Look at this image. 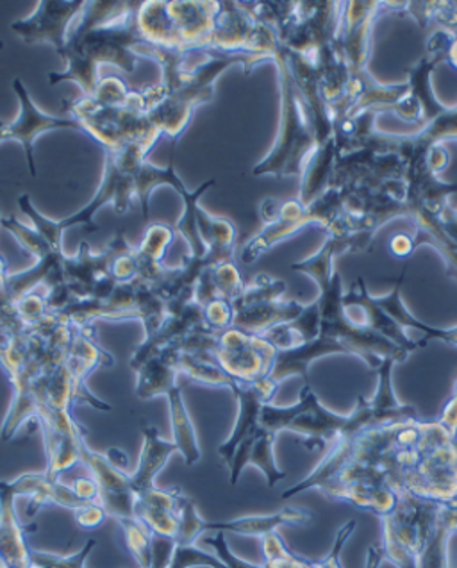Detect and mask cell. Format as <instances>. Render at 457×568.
I'll return each mask as SVG.
<instances>
[{
    "label": "cell",
    "instance_id": "6da1fadb",
    "mask_svg": "<svg viewBox=\"0 0 457 568\" xmlns=\"http://www.w3.org/2000/svg\"><path fill=\"white\" fill-rule=\"evenodd\" d=\"M339 254L342 253L336 242L325 239L318 253L292 265V271L301 272L318 284L321 295L316 303L321 310V335L302 347L277 353L271 372V379L277 385L292 376H301L306 381V385H309L312 363L333 354L357 356L374 372L379 371L385 359H394L398 365L409 358L407 351L389 342L385 336L348 321L343 310L345 292L342 275L334 271V260Z\"/></svg>",
    "mask_w": 457,
    "mask_h": 568
},
{
    "label": "cell",
    "instance_id": "7a4b0ae2",
    "mask_svg": "<svg viewBox=\"0 0 457 568\" xmlns=\"http://www.w3.org/2000/svg\"><path fill=\"white\" fill-rule=\"evenodd\" d=\"M397 362L385 359L377 374L374 397H357L356 408L348 415L325 408L313 392L304 385L301 397L292 406H274L268 403L261 409L260 424L266 432L280 435L283 432L301 436L302 445L309 450H324L351 444L363 433L377 427L392 426L398 422L418 420V412L412 404L397 399L394 389V367Z\"/></svg>",
    "mask_w": 457,
    "mask_h": 568
},
{
    "label": "cell",
    "instance_id": "3957f363",
    "mask_svg": "<svg viewBox=\"0 0 457 568\" xmlns=\"http://www.w3.org/2000/svg\"><path fill=\"white\" fill-rule=\"evenodd\" d=\"M140 4L142 2L88 0L60 52L67 60V69L51 72L49 83L55 87L72 81L83 90L84 97H92L101 81L97 78L99 64H114L133 74L140 60L136 49L145 43L136 23Z\"/></svg>",
    "mask_w": 457,
    "mask_h": 568
},
{
    "label": "cell",
    "instance_id": "277c9868",
    "mask_svg": "<svg viewBox=\"0 0 457 568\" xmlns=\"http://www.w3.org/2000/svg\"><path fill=\"white\" fill-rule=\"evenodd\" d=\"M83 133L104 151H120L133 142H160L163 134L152 125L143 90H129L119 78H104L92 97L67 104Z\"/></svg>",
    "mask_w": 457,
    "mask_h": 568
},
{
    "label": "cell",
    "instance_id": "5b68a950",
    "mask_svg": "<svg viewBox=\"0 0 457 568\" xmlns=\"http://www.w3.org/2000/svg\"><path fill=\"white\" fill-rule=\"evenodd\" d=\"M154 148H156V143L133 142L120 151H105L104 175H102L101 186L97 190L95 197L88 202L83 210L72 213L63 221H51L43 216L37 207L32 206L28 193L20 195L19 207L29 216L32 227L42 234L52 247L63 251L64 231L70 227H79V225L87 227L90 233L99 230L93 222V216L108 204H113L114 211L119 215H124L125 211L131 207L133 199L136 197L134 195V178H136L138 169L145 163L146 156Z\"/></svg>",
    "mask_w": 457,
    "mask_h": 568
},
{
    "label": "cell",
    "instance_id": "8992f818",
    "mask_svg": "<svg viewBox=\"0 0 457 568\" xmlns=\"http://www.w3.org/2000/svg\"><path fill=\"white\" fill-rule=\"evenodd\" d=\"M204 54L206 60L193 64L186 83L175 92H163L161 84L142 88L145 93L149 120L163 136H169L174 143L183 136L192 122L193 111L215 99L216 79L224 74L225 70L240 64L248 75L257 64L272 63L266 55L247 54V52L225 54V52L207 51Z\"/></svg>",
    "mask_w": 457,
    "mask_h": 568
},
{
    "label": "cell",
    "instance_id": "52a82bcc",
    "mask_svg": "<svg viewBox=\"0 0 457 568\" xmlns=\"http://www.w3.org/2000/svg\"><path fill=\"white\" fill-rule=\"evenodd\" d=\"M280 72L281 120L280 133L275 138L274 148L252 169V175L265 178L272 175L277 180L298 178L301 180L307 161L316 151V134L312 119L307 113L306 102L298 92L295 79L284 60L283 47L274 60Z\"/></svg>",
    "mask_w": 457,
    "mask_h": 568
},
{
    "label": "cell",
    "instance_id": "ba28073f",
    "mask_svg": "<svg viewBox=\"0 0 457 568\" xmlns=\"http://www.w3.org/2000/svg\"><path fill=\"white\" fill-rule=\"evenodd\" d=\"M444 505L397 488V505L380 518V546L385 549L386 561L397 568H418L420 556L435 537Z\"/></svg>",
    "mask_w": 457,
    "mask_h": 568
},
{
    "label": "cell",
    "instance_id": "9c48e42d",
    "mask_svg": "<svg viewBox=\"0 0 457 568\" xmlns=\"http://www.w3.org/2000/svg\"><path fill=\"white\" fill-rule=\"evenodd\" d=\"M343 213L342 192L334 186L312 202L309 206H304L298 199L281 202L280 216L272 224L263 225V230L252 236L242 248V262L245 265L256 263L261 256H265L271 248L284 240L292 239L295 234L306 230L309 225H318L325 233L333 227L334 222L338 221Z\"/></svg>",
    "mask_w": 457,
    "mask_h": 568
},
{
    "label": "cell",
    "instance_id": "30bf717a",
    "mask_svg": "<svg viewBox=\"0 0 457 568\" xmlns=\"http://www.w3.org/2000/svg\"><path fill=\"white\" fill-rule=\"evenodd\" d=\"M286 283L268 274H257L245 284L242 294L233 301V327L248 335H265L272 327L292 322L304 312L306 304L284 298Z\"/></svg>",
    "mask_w": 457,
    "mask_h": 568
},
{
    "label": "cell",
    "instance_id": "8fae6325",
    "mask_svg": "<svg viewBox=\"0 0 457 568\" xmlns=\"http://www.w3.org/2000/svg\"><path fill=\"white\" fill-rule=\"evenodd\" d=\"M406 2H343L338 49L347 63L351 79L368 74L372 31L385 13H400Z\"/></svg>",
    "mask_w": 457,
    "mask_h": 568
},
{
    "label": "cell",
    "instance_id": "7c38bea8",
    "mask_svg": "<svg viewBox=\"0 0 457 568\" xmlns=\"http://www.w3.org/2000/svg\"><path fill=\"white\" fill-rule=\"evenodd\" d=\"M213 358L236 383H257L271 376L277 348L263 336L228 327L220 333Z\"/></svg>",
    "mask_w": 457,
    "mask_h": 568
},
{
    "label": "cell",
    "instance_id": "4fadbf2b",
    "mask_svg": "<svg viewBox=\"0 0 457 568\" xmlns=\"http://www.w3.org/2000/svg\"><path fill=\"white\" fill-rule=\"evenodd\" d=\"M403 488L436 503L457 499V438L439 436L407 474Z\"/></svg>",
    "mask_w": 457,
    "mask_h": 568
},
{
    "label": "cell",
    "instance_id": "5bb4252c",
    "mask_svg": "<svg viewBox=\"0 0 457 568\" xmlns=\"http://www.w3.org/2000/svg\"><path fill=\"white\" fill-rule=\"evenodd\" d=\"M84 6V0H42L31 17L11 23V31L28 45L45 43L60 54L70 26L83 14Z\"/></svg>",
    "mask_w": 457,
    "mask_h": 568
},
{
    "label": "cell",
    "instance_id": "9a60e30c",
    "mask_svg": "<svg viewBox=\"0 0 457 568\" xmlns=\"http://www.w3.org/2000/svg\"><path fill=\"white\" fill-rule=\"evenodd\" d=\"M13 90L19 97V116L4 125L6 142H19L28 158L29 172L37 178V161H34V143L42 134L60 129H75L83 133V128L72 116H52L43 113L29 95L28 88L23 87L20 79H14Z\"/></svg>",
    "mask_w": 457,
    "mask_h": 568
},
{
    "label": "cell",
    "instance_id": "2e32d148",
    "mask_svg": "<svg viewBox=\"0 0 457 568\" xmlns=\"http://www.w3.org/2000/svg\"><path fill=\"white\" fill-rule=\"evenodd\" d=\"M81 464L90 470L93 481L99 486V505L104 508L108 517L116 523L122 518H134V491L131 474L120 470L110 464L105 454L95 453L83 442Z\"/></svg>",
    "mask_w": 457,
    "mask_h": 568
},
{
    "label": "cell",
    "instance_id": "e0dca14e",
    "mask_svg": "<svg viewBox=\"0 0 457 568\" xmlns=\"http://www.w3.org/2000/svg\"><path fill=\"white\" fill-rule=\"evenodd\" d=\"M343 310L348 321L356 326L368 327L377 335L385 336L389 342H394L398 347H403L407 353L413 354L418 348H424L420 342H415L407 331L398 326L395 318L375 303L374 295L366 288L363 277H357L347 294L343 295Z\"/></svg>",
    "mask_w": 457,
    "mask_h": 568
},
{
    "label": "cell",
    "instance_id": "ac0fdd59",
    "mask_svg": "<svg viewBox=\"0 0 457 568\" xmlns=\"http://www.w3.org/2000/svg\"><path fill=\"white\" fill-rule=\"evenodd\" d=\"M277 388H280V385L274 383L271 377L257 381V383H236L234 381L231 392L238 399V417L234 422L233 432L228 435L227 440L219 447V454L227 467L231 464V459H233L236 447L247 436L260 429L261 409H263L265 404L272 403Z\"/></svg>",
    "mask_w": 457,
    "mask_h": 568
},
{
    "label": "cell",
    "instance_id": "d6986e66",
    "mask_svg": "<svg viewBox=\"0 0 457 568\" xmlns=\"http://www.w3.org/2000/svg\"><path fill=\"white\" fill-rule=\"evenodd\" d=\"M2 483L17 499L28 497L29 517H32L34 511H38L43 505H58L61 508L72 509L73 514L84 506L92 505V503L81 499L72 486L64 485L61 479H51L45 473L23 474L13 481Z\"/></svg>",
    "mask_w": 457,
    "mask_h": 568
},
{
    "label": "cell",
    "instance_id": "ffe728a7",
    "mask_svg": "<svg viewBox=\"0 0 457 568\" xmlns=\"http://www.w3.org/2000/svg\"><path fill=\"white\" fill-rule=\"evenodd\" d=\"M275 438L277 435L260 427L256 433H252L236 447L233 459L228 464L231 485L234 486L240 481V476L247 467H256L257 470H261L268 488H274L277 483L283 481L286 473L281 470L280 465L275 462Z\"/></svg>",
    "mask_w": 457,
    "mask_h": 568
},
{
    "label": "cell",
    "instance_id": "44dd1931",
    "mask_svg": "<svg viewBox=\"0 0 457 568\" xmlns=\"http://www.w3.org/2000/svg\"><path fill=\"white\" fill-rule=\"evenodd\" d=\"M14 497L4 483L0 481V558L10 568H29V532L37 531V526H23L20 523Z\"/></svg>",
    "mask_w": 457,
    "mask_h": 568
},
{
    "label": "cell",
    "instance_id": "7402d4cb",
    "mask_svg": "<svg viewBox=\"0 0 457 568\" xmlns=\"http://www.w3.org/2000/svg\"><path fill=\"white\" fill-rule=\"evenodd\" d=\"M313 515L307 509L283 508L272 515H251V517L233 518L225 523H206L204 520V532H234L242 537L263 538L271 532H277L283 526H304L312 520Z\"/></svg>",
    "mask_w": 457,
    "mask_h": 568
},
{
    "label": "cell",
    "instance_id": "603a6c76",
    "mask_svg": "<svg viewBox=\"0 0 457 568\" xmlns=\"http://www.w3.org/2000/svg\"><path fill=\"white\" fill-rule=\"evenodd\" d=\"M179 453L177 445L172 440H163L154 426L143 427V445L138 462L136 473L131 474L134 499L138 495L146 494L156 488L154 479L165 468L169 459Z\"/></svg>",
    "mask_w": 457,
    "mask_h": 568
},
{
    "label": "cell",
    "instance_id": "cb8c5ba5",
    "mask_svg": "<svg viewBox=\"0 0 457 568\" xmlns=\"http://www.w3.org/2000/svg\"><path fill=\"white\" fill-rule=\"evenodd\" d=\"M406 272L407 266H404L403 274H400L397 283H395L394 290H392L388 295L375 297V303L379 304V306L383 307L392 318H395V322H397L398 326L403 327V329H413L416 331V333H420L422 338L418 339V342H420L424 347H426L429 342H433V339L457 347V326H429V324L422 322L420 318H416V316L407 310V306L403 301V284L404 277H406Z\"/></svg>",
    "mask_w": 457,
    "mask_h": 568
},
{
    "label": "cell",
    "instance_id": "d4e9b609",
    "mask_svg": "<svg viewBox=\"0 0 457 568\" xmlns=\"http://www.w3.org/2000/svg\"><path fill=\"white\" fill-rule=\"evenodd\" d=\"M175 236L177 233L172 225L163 224V222L146 225L145 236H143L140 247L134 248L140 280L151 284H158L165 280L169 268L163 265V257H165L170 245L174 243Z\"/></svg>",
    "mask_w": 457,
    "mask_h": 568
},
{
    "label": "cell",
    "instance_id": "484cf974",
    "mask_svg": "<svg viewBox=\"0 0 457 568\" xmlns=\"http://www.w3.org/2000/svg\"><path fill=\"white\" fill-rule=\"evenodd\" d=\"M338 158V148H336V138H331L329 142L316 145V151L307 161L304 174L301 178V190H298V201L304 206H309L312 202L324 195L331 186L333 180L334 166Z\"/></svg>",
    "mask_w": 457,
    "mask_h": 568
},
{
    "label": "cell",
    "instance_id": "4316f807",
    "mask_svg": "<svg viewBox=\"0 0 457 568\" xmlns=\"http://www.w3.org/2000/svg\"><path fill=\"white\" fill-rule=\"evenodd\" d=\"M136 397L138 399L149 400L160 395H169V392L177 385V368L174 367L170 354L165 348L160 353L152 354L151 358L136 368Z\"/></svg>",
    "mask_w": 457,
    "mask_h": 568
},
{
    "label": "cell",
    "instance_id": "83f0119b",
    "mask_svg": "<svg viewBox=\"0 0 457 568\" xmlns=\"http://www.w3.org/2000/svg\"><path fill=\"white\" fill-rule=\"evenodd\" d=\"M166 400H169L170 424H172V442L177 445L184 464L192 467L201 459V445H199L197 432L193 426L192 417L184 404L181 386H175L172 392H169Z\"/></svg>",
    "mask_w": 457,
    "mask_h": 568
},
{
    "label": "cell",
    "instance_id": "f1b7e54d",
    "mask_svg": "<svg viewBox=\"0 0 457 568\" xmlns=\"http://www.w3.org/2000/svg\"><path fill=\"white\" fill-rule=\"evenodd\" d=\"M163 351V348H161ZM166 353L170 354L174 367L177 368L179 374L190 377L195 383L201 385L213 386V388H233L234 379L227 376L219 363L215 362L213 356H204V354L184 353L179 348L165 347Z\"/></svg>",
    "mask_w": 457,
    "mask_h": 568
},
{
    "label": "cell",
    "instance_id": "f546056e",
    "mask_svg": "<svg viewBox=\"0 0 457 568\" xmlns=\"http://www.w3.org/2000/svg\"><path fill=\"white\" fill-rule=\"evenodd\" d=\"M161 186H169L179 193L181 197H186L190 190L186 184L179 178L175 172L174 163H170L169 169H160V166L152 165L145 161L140 169H138L136 178H134V195L142 204L143 219H149V204H151V195L156 192Z\"/></svg>",
    "mask_w": 457,
    "mask_h": 568
},
{
    "label": "cell",
    "instance_id": "4dcf8cb0",
    "mask_svg": "<svg viewBox=\"0 0 457 568\" xmlns=\"http://www.w3.org/2000/svg\"><path fill=\"white\" fill-rule=\"evenodd\" d=\"M216 181L210 180L206 183H202L199 189L193 190V192L187 193L186 197H183L184 202V213L181 216V221L174 225L175 233L181 234L184 240L187 242V247H190V254L187 256L192 257H204L207 253V245L204 240H202L201 231H199V201H201L202 195L207 192V190L213 189L215 186Z\"/></svg>",
    "mask_w": 457,
    "mask_h": 568
},
{
    "label": "cell",
    "instance_id": "1f68e13d",
    "mask_svg": "<svg viewBox=\"0 0 457 568\" xmlns=\"http://www.w3.org/2000/svg\"><path fill=\"white\" fill-rule=\"evenodd\" d=\"M412 136L424 148L445 145L447 142L457 143V104L445 105L429 124L418 129Z\"/></svg>",
    "mask_w": 457,
    "mask_h": 568
},
{
    "label": "cell",
    "instance_id": "d6a6232c",
    "mask_svg": "<svg viewBox=\"0 0 457 568\" xmlns=\"http://www.w3.org/2000/svg\"><path fill=\"white\" fill-rule=\"evenodd\" d=\"M261 540L265 552L263 568H322L321 559L302 558L292 552L277 532H271Z\"/></svg>",
    "mask_w": 457,
    "mask_h": 568
},
{
    "label": "cell",
    "instance_id": "836d02e7",
    "mask_svg": "<svg viewBox=\"0 0 457 568\" xmlns=\"http://www.w3.org/2000/svg\"><path fill=\"white\" fill-rule=\"evenodd\" d=\"M0 225L4 230L10 231L14 239L19 240L20 245L28 253H31L32 256L37 257V262L38 260H45V257L52 256V254L63 253V251L52 247L51 243L47 242L34 227L22 224L17 216H2Z\"/></svg>",
    "mask_w": 457,
    "mask_h": 568
},
{
    "label": "cell",
    "instance_id": "e575fe53",
    "mask_svg": "<svg viewBox=\"0 0 457 568\" xmlns=\"http://www.w3.org/2000/svg\"><path fill=\"white\" fill-rule=\"evenodd\" d=\"M119 524L124 532L129 552L133 555L140 567H145L152 558V532L138 518H122Z\"/></svg>",
    "mask_w": 457,
    "mask_h": 568
},
{
    "label": "cell",
    "instance_id": "d590c367",
    "mask_svg": "<svg viewBox=\"0 0 457 568\" xmlns=\"http://www.w3.org/2000/svg\"><path fill=\"white\" fill-rule=\"evenodd\" d=\"M97 541L88 540L83 549L70 556L52 555L43 550L31 549L29 568H87L88 556L92 555Z\"/></svg>",
    "mask_w": 457,
    "mask_h": 568
},
{
    "label": "cell",
    "instance_id": "8d00e7d4",
    "mask_svg": "<svg viewBox=\"0 0 457 568\" xmlns=\"http://www.w3.org/2000/svg\"><path fill=\"white\" fill-rule=\"evenodd\" d=\"M202 532H204V518L199 515L195 500L183 495L181 511H179V532L175 537L179 546H195Z\"/></svg>",
    "mask_w": 457,
    "mask_h": 568
},
{
    "label": "cell",
    "instance_id": "74e56055",
    "mask_svg": "<svg viewBox=\"0 0 457 568\" xmlns=\"http://www.w3.org/2000/svg\"><path fill=\"white\" fill-rule=\"evenodd\" d=\"M206 544L215 549L216 558L228 568H263V565L248 564V561L240 559L238 556H234L228 549L225 532H216L215 537L206 538Z\"/></svg>",
    "mask_w": 457,
    "mask_h": 568
},
{
    "label": "cell",
    "instance_id": "f35d334b",
    "mask_svg": "<svg viewBox=\"0 0 457 568\" xmlns=\"http://www.w3.org/2000/svg\"><path fill=\"white\" fill-rule=\"evenodd\" d=\"M357 523L356 520H348L345 526L339 527L338 535L334 538V546L331 549L329 555L325 556L324 567L325 568H342V564H339V556H342L343 547L347 544L348 538L353 537L354 529H356Z\"/></svg>",
    "mask_w": 457,
    "mask_h": 568
},
{
    "label": "cell",
    "instance_id": "ab89813d",
    "mask_svg": "<svg viewBox=\"0 0 457 568\" xmlns=\"http://www.w3.org/2000/svg\"><path fill=\"white\" fill-rule=\"evenodd\" d=\"M73 515H75L78 526L83 527V529H97V527H101L105 518H108V514H105L104 508H102L99 503L84 506V508L79 509V511H75Z\"/></svg>",
    "mask_w": 457,
    "mask_h": 568
},
{
    "label": "cell",
    "instance_id": "60d3db41",
    "mask_svg": "<svg viewBox=\"0 0 457 568\" xmlns=\"http://www.w3.org/2000/svg\"><path fill=\"white\" fill-rule=\"evenodd\" d=\"M436 422H438L439 426L444 427L448 435L457 438V379L454 383L453 395H450V399L445 404L441 417Z\"/></svg>",
    "mask_w": 457,
    "mask_h": 568
},
{
    "label": "cell",
    "instance_id": "b9f144b4",
    "mask_svg": "<svg viewBox=\"0 0 457 568\" xmlns=\"http://www.w3.org/2000/svg\"><path fill=\"white\" fill-rule=\"evenodd\" d=\"M72 488L81 499L88 500V503H99V486H97L92 477L78 479V481L73 483Z\"/></svg>",
    "mask_w": 457,
    "mask_h": 568
},
{
    "label": "cell",
    "instance_id": "7bdbcfd3",
    "mask_svg": "<svg viewBox=\"0 0 457 568\" xmlns=\"http://www.w3.org/2000/svg\"><path fill=\"white\" fill-rule=\"evenodd\" d=\"M389 251L394 253V256L400 257V260H407V257L415 253L412 236H409V234H397V236H394L392 242H389Z\"/></svg>",
    "mask_w": 457,
    "mask_h": 568
},
{
    "label": "cell",
    "instance_id": "ee69618b",
    "mask_svg": "<svg viewBox=\"0 0 457 568\" xmlns=\"http://www.w3.org/2000/svg\"><path fill=\"white\" fill-rule=\"evenodd\" d=\"M385 559V549L380 544H375L366 550L365 568H379Z\"/></svg>",
    "mask_w": 457,
    "mask_h": 568
},
{
    "label": "cell",
    "instance_id": "f6af8a7d",
    "mask_svg": "<svg viewBox=\"0 0 457 568\" xmlns=\"http://www.w3.org/2000/svg\"><path fill=\"white\" fill-rule=\"evenodd\" d=\"M105 458L110 459V464L113 467L120 468V470H124L128 473L129 470V456L122 449H116V447H111L105 453Z\"/></svg>",
    "mask_w": 457,
    "mask_h": 568
},
{
    "label": "cell",
    "instance_id": "bcb514c9",
    "mask_svg": "<svg viewBox=\"0 0 457 568\" xmlns=\"http://www.w3.org/2000/svg\"><path fill=\"white\" fill-rule=\"evenodd\" d=\"M8 271H6L4 257L0 256V298L10 297L8 294Z\"/></svg>",
    "mask_w": 457,
    "mask_h": 568
},
{
    "label": "cell",
    "instance_id": "7dc6e473",
    "mask_svg": "<svg viewBox=\"0 0 457 568\" xmlns=\"http://www.w3.org/2000/svg\"><path fill=\"white\" fill-rule=\"evenodd\" d=\"M4 125H6V124H2V122H0V143L6 142V138H4Z\"/></svg>",
    "mask_w": 457,
    "mask_h": 568
}]
</instances>
